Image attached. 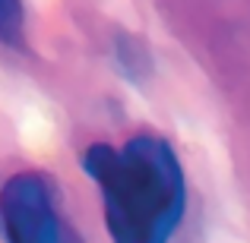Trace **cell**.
Segmentation results:
<instances>
[{"label":"cell","instance_id":"2","mask_svg":"<svg viewBox=\"0 0 250 243\" xmlns=\"http://www.w3.org/2000/svg\"><path fill=\"white\" fill-rule=\"evenodd\" d=\"M0 234L6 243H85L63 215L57 183L42 170H16L3 180Z\"/></svg>","mask_w":250,"mask_h":243},{"label":"cell","instance_id":"1","mask_svg":"<svg viewBox=\"0 0 250 243\" xmlns=\"http://www.w3.org/2000/svg\"><path fill=\"white\" fill-rule=\"evenodd\" d=\"M83 168L98 187L114 243H171L187 208V183L168 139L136 133L121 146L92 142Z\"/></svg>","mask_w":250,"mask_h":243},{"label":"cell","instance_id":"3","mask_svg":"<svg viewBox=\"0 0 250 243\" xmlns=\"http://www.w3.org/2000/svg\"><path fill=\"white\" fill-rule=\"evenodd\" d=\"M0 41L19 48L25 41V6L22 0H0Z\"/></svg>","mask_w":250,"mask_h":243}]
</instances>
